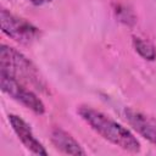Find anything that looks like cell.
<instances>
[{
    "label": "cell",
    "mask_w": 156,
    "mask_h": 156,
    "mask_svg": "<svg viewBox=\"0 0 156 156\" xmlns=\"http://www.w3.org/2000/svg\"><path fill=\"white\" fill-rule=\"evenodd\" d=\"M132 45L140 57L146 61H154L156 58V46L145 38L134 35L132 38Z\"/></svg>",
    "instance_id": "8"
},
{
    "label": "cell",
    "mask_w": 156,
    "mask_h": 156,
    "mask_svg": "<svg viewBox=\"0 0 156 156\" xmlns=\"http://www.w3.org/2000/svg\"><path fill=\"white\" fill-rule=\"evenodd\" d=\"M50 140L52 145L66 155H87V151L78 140L61 127H54L50 130Z\"/></svg>",
    "instance_id": "7"
},
{
    "label": "cell",
    "mask_w": 156,
    "mask_h": 156,
    "mask_svg": "<svg viewBox=\"0 0 156 156\" xmlns=\"http://www.w3.org/2000/svg\"><path fill=\"white\" fill-rule=\"evenodd\" d=\"M7 121L12 128V130L15 132V134L17 135L18 140L23 144V146L30 151L34 155H43L46 156L48 151L45 149V146L35 138L30 126L20 116L15 115V113H10L7 116Z\"/></svg>",
    "instance_id": "5"
},
{
    "label": "cell",
    "mask_w": 156,
    "mask_h": 156,
    "mask_svg": "<svg viewBox=\"0 0 156 156\" xmlns=\"http://www.w3.org/2000/svg\"><path fill=\"white\" fill-rule=\"evenodd\" d=\"M32 5H34V6H43V5H45V4H49V2H51L52 0H28Z\"/></svg>",
    "instance_id": "10"
},
{
    "label": "cell",
    "mask_w": 156,
    "mask_h": 156,
    "mask_svg": "<svg viewBox=\"0 0 156 156\" xmlns=\"http://www.w3.org/2000/svg\"><path fill=\"white\" fill-rule=\"evenodd\" d=\"M76 111L77 115L95 133H98L108 143L132 154L140 152L141 145L136 136L128 128L115 121L112 117L89 105H79L77 106Z\"/></svg>",
    "instance_id": "1"
},
{
    "label": "cell",
    "mask_w": 156,
    "mask_h": 156,
    "mask_svg": "<svg viewBox=\"0 0 156 156\" xmlns=\"http://www.w3.org/2000/svg\"><path fill=\"white\" fill-rule=\"evenodd\" d=\"M0 71H4L40 91L48 90L37 66L20 50L6 44L0 46Z\"/></svg>",
    "instance_id": "2"
},
{
    "label": "cell",
    "mask_w": 156,
    "mask_h": 156,
    "mask_svg": "<svg viewBox=\"0 0 156 156\" xmlns=\"http://www.w3.org/2000/svg\"><path fill=\"white\" fill-rule=\"evenodd\" d=\"M123 113L128 124L140 136L156 145V117L133 107H126Z\"/></svg>",
    "instance_id": "6"
},
{
    "label": "cell",
    "mask_w": 156,
    "mask_h": 156,
    "mask_svg": "<svg viewBox=\"0 0 156 156\" xmlns=\"http://www.w3.org/2000/svg\"><path fill=\"white\" fill-rule=\"evenodd\" d=\"M113 15L116 17V20L122 23L126 27H133L136 23V15L135 12L126 4H121V2H115L113 4Z\"/></svg>",
    "instance_id": "9"
},
{
    "label": "cell",
    "mask_w": 156,
    "mask_h": 156,
    "mask_svg": "<svg viewBox=\"0 0 156 156\" xmlns=\"http://www.w3.org/2000/svg\"><path fill=\"white\" fill-rule=\"evenodd\" d=\"M0 88L2 93L21 104L23 107L30 110L33 113L39 116L45 113V105L43 100L33 90L28 89L26 83L4 71H0Z\"/></svg>",
    "instance_id": "3"
},
{
    "label": "cell",
    "mask_w": 156,
    "mask_h": 156,
    "mask_svg": "<svg viewBox=\"0 0 156 156\" xmlns=\"http://www.w3.org/2000/svg\"><path fill=\"white\" fill-rule=\"evenodd\" d=\"M0 23L2 33L18 44L29 45L41 37V30L37 26L5 7L0 10Z\"/></svg>",
    "instance_id": "4"
}]
</instances>
